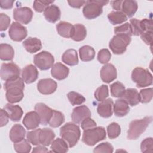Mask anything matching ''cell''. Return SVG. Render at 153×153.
Instances as JSON below:
<instances>
[{"label": "cell", "instance_id": "obj_1", "mask_svg": "<svg viewBox=\"0 0 153 153\" xmlns=\"http://www.w3.org/2000/svg\"><path fill=\"white\" fill-rule=\"evenodd\" d=\"M4 88L6 90L7 100L10 103L19 102L24 96V81L19 76L6 81Z\"/></svg>", "mask_w": 153, "mask_h": 153}, {"label": "cell", "instance_id": "obj_2", "mask_svg": "<svg viewBox=\"0 0 153 153\" xmlns=\"http://www.w3.org/2000/svg\"><path fill=\"white\" fill-rule=\"evenodd\" d=\"M60 135L68 143L69 147H74L78 142L81 136V131L78 125L73 123H67L60 130Z\"/></svg>", "mask_w": 153, "mask_h": 153}, {"label": "cell", "instance_id": "obj_3", "mask_svg": "<svg viewBox=\"0 0 153 153\" xmlns=\"http://www.w3.org/2000/svg\"><path fill=\"white\" fill-rule=\"evenodd\" d=\"M152 120V117L146 116L140 120H134L131 121L127 131V139H137L146 129Z\"/></svg>", "mask_w": 153, "mask_h": 153}, {"label": "cell", "instance_id": "obj_4", "mask_svg": "<svg viewBox=\"0 0 153 153\" xmlns=\"http://www.w3.org/2000/svg\"><path fill=\"white\" fill-rule=\"evenodd\" d=\"M106 133L103 127L99 126L84 130L82 141L88 146H93L106 138Z\"/></svg>", "mask_w": 153, "mask_h": 153}, {"label": "cell", "instance_id": "obj_5", "mask_svg": "<svg viewBox=\"0 0 153 153\" xmlns=\"http://www.w3.org/2000/svg\"><path fill=\"white\" fill-rule=\"evenodd\" d=\"M109 3V1L90 0L87 1L82 10L84 16L87 19H94L103 12V6Z\"/></svg>", "mask_w": 153, "mask_h": 153}, {"label": "cell", "instance_id": "obj_6", "mask_svg": "<svg viewBox=\"0 0 153 153\" xmlns=\"http://www.w3.org/2000/svg\"><path fill=\"white\" fill-rule=\"evenodd\" d=\"M131 79L138 87H145L152 84L153 78L147 69L140 67L134 68L131 73Z\"/></svg>", "mask_w": 153, "mask_h": 153}, {"label": "cell", "instance_id": "obj_7", "mask_svg": "<svg viewBox=\"0 0 153 153\" xmlns=\"http://www.w3.org/2000/svg\"><path fill=\"white\" fill-rule=\"evenodd\" d=\"M131 38L127 35L117 34L114 35L109 42V47L115 54H122L127 49V47L130 44Z\"/></svg>", "mask_w": 153, "mask_h": 153}, {"label": "cell", "instance_id": "obj_8", "mask_svg": "<svg viewBox=\"0 0 153 153\" xmlns=\"http://www.w3.org/2000/svg\"><path fill=\"white\" fill-rule=\"evenodd\" d=\"M54 59L53 56L46 51H41L34 56V64L41 70L45 71L53 66Z\"/></svg>", "mask_w": 153, "mask_h": 153}, {"label": "cell", "instance_id": "obj_9", "mask_svg": "<svg viewBox=\"0 0 153 153\" xmlns=\"http://www.w3.org/2000/svg\"><path fill=\"white\" fill-rule=\"evenodd\" d=\"M20 74V69L14 63H4L2 64L0 71V75L2 79L8 81L9 79L19 77Z\"/></svg>", "mask_w": 153, "mask_h": 153}, {"label": "cell", "instance_id": "obj_10", "mask_svg": "<svg viewBox=\"0 0 153 153\" xmlns=\"http://www.w3.org/2000/svg\"><path fill=\"white\" fill-rule=\"evenodd\" d=\"M8 34L10 38L14 41H22L27 35L26 27L18 22H13L11 25Z\"/></svg>", "mask_w": 153, "mask_h": 153}, {"label": "cell", "instance_id": "obj_11", "mask_svg": "<svg viewBox=\"0 0 153 153\" xmlns=\"http://www.w3.org/2000/svg\"><path fill=\"white\" fill-rule=\"evenodd\" d=\"M33 11L29 7H19L13 10V17L19 23L27 25L32 19Z\"/></svg>", "mask_w": 153, "mask_h": 153}, {"label": "cell", "instance_id": "obj_12", "mask_svg": "<svg viewBox=\"0 0 153 153\" xmlns=\"http://www.w3.org/2000/svg\"><path fill=\"white\" fill-rule=\"evenodd\" d=\"M35 111L39 115L40 123L42 125L45 126L48 124L51 117L53 109L43 103H38L35 106Z\"/></svg>", "mask_w": 153, "mask_h": 153}, {"label": "cell", "instance_id": "obj_13", "mask_svg": "<svg viewBox=\"0 0 153 153\" xmlns=\"http://www.w3.org/2000/svg\"><path fill=\"white\" fill-rule=\"evenodd\" d=\"M57 82L51 78H44L40 79L37 84L38 91L43 94H50L57 89Z\"/></svg>", "mask_w": 153, "mask_h": 153}, {"label": "cell", "instance_id": "obj_14", "mask_svg": "<svg viewBox=\"0 0 153 153\" xmlns=\"http://www.w3.org/2000/svg\"><path fill=\"white\" fill-rule=\"evenodd\" d=\"M91 115L89 108L85 105H81L75 108L71 114V119L76 124H80L85 118Z\"/></svg>", "mask_w": 153, "mask_h": 153}, {"label": "cell", "instance_id": "obj_15", "mask_svg": "<svg viewBox=\"0 0 153 153\" xmlns=\"http://www.w3.org/2000/svg\"><path fill=\"white\" fill-rule=\"evenodd\" d=\"M100 75L104 82L110 83L117 78V69L112 64L106 63L102 66L100 72Z\"/></svg>", "mask_w": 153, "mask_h": 153}, {"label": "cell", "instance_id": "obj_16", "mask_svg": "<svg viewBox=\"0 0 153 153\" xmlns=\"http://www.w3.org/2000/svg\"><path fill=\"white\" fill-rule=\"evenodd\" d=\"M113 106L114 102L112 99H105L98 104L97 108V113L103 118H109L113 114Z\"/></svg>", "mask_w": 153, "mask_h": 153}, {"label": "cell", "instance_id": "obj_17", "mask_svg": "<svg viewBox=\"0 0 153 153\" xmlns=\"http://www.w3.org/2000/svg\"><path fill=\"white\" fill-rule=\"evenodd\" d=\"M39 75L36 68L32 64L26 66L22 71V78L26 84H30L35 81Z\"/></svg>", "mask_w": 153, "mask_h": 153}, {"label": "cell", "instance_id": "obj_18", "mask_svg": "<svg viewBox=\"0 0 153 153\" xmlns=\"http://www.w3.org/2000/svg\"><path fill=\"white\" fill-rule=\"evenodd\" d=\"M40 123L39 115L35 111L26 113L23 120V124L28 130L35 129Z\"/></svg>", "mask_w": 153, "mask_h": 153}, {"label": "cell", "instance_id": "obj_19", "mask_svg": "<svg viewBox=\"0 0 153 153\" xmlns=\"http://www.w3.org/2000/svg\"><path fill=\"white\" fill-rule=\"evenodd\" d=\"M69 73V69L63 64L57 62L55 63L51 69V74L53 78L57 80H63L67 78Z\"/></svg>", "mask_w": 153, "mask_h": 153}, {"label": "cell", "instance_id": "obj_20", "mask_svg": "<svg viewBox=\"0 0 153 153\" xmlns=\"http://www.w3.org/2000/svg\"><path fill=\"white\" fill-rule=\"evenodd\" d=\"M125 100L128 105L133 106L140 102V96L135 88H127L125 90L123 95L120 97Z\"/></svg>", "mask_w": 153, "mask_h": 153}, {"label": "cell", "instance_id": "obj_21", "mask_svg": "<svg viewBox=\"0 0 153 153\" xmlns=\"http://www.w3.org/2000/svg\"><path fill=\"white\" fill-rule=\"evenodd\" d=\"M4 109L7 112L9 118L13 121H19L23 115V110L19 105H14L10 103L6 104Z\"/></svg>", "mask_w": 153, "mask_h": 153}, {"label": "cell", "instance_id": "obj_22", "mask_svg": "<svg viewBox=\"0 0 153 153\" xmlns=\"http://www.w3.org/2000/svg\"><path fill=\"white\" fill-rule=\"evenodd\" d=\"M44 16L48 22L54 23L60 19V10L55 5H49L44 11Z\"/></svg>", "mask_w": 153, "mask_h": 153}, {"label": "cell", "instance_id": "obj_23", "mask_svg": "<svg viewBox=\"0 0 153 153\" xmlns=\"http://www.w3.org/2000/svg\"><path fill=\"white\" fill-rule=\"evenodd\" d=\"M25 134L26 130L24 127L19 124H16L11 127L9 136L13 142L16 143L23 140L25 138Z\"/></svg>", "mask_w": 153, "mask_h": 153}, {"label": "cell", "instance_id": "obj_24", "mask_svg": "<svg viewBox=\"0 0 153 153\" xmlns=\"http://www.w3.org/2000/svg\"><path fill=\"white\" fill-rule=\"evenodd\" d=\"M23 45L30 53H36L42 48L41 41L37 38L29 37L23 41Z\"/></svg>", "mask_w": 153, "mask_h": 153}, {"label": "cell", "instance_id": "obj_25", "mask_svg": "<svg viewBox=\"0 0 153 153\" xmlns=\"http://www.w3.org/2000/svg\"><path fill=\"white\" fill-rule=\"evenodd\" d=\"M113 111L117 117H123L129 112L130 107L125 100L120 98L115 101L113 106Z\"/></svg>", "mask_w": 153, "mask_h": 153}, {"label": "cell", "instance_id": "obj_26", "mask_svg": "<svg viewBox=\"0 0 153 153\" xmlns=\"http://www.w3.org/2000/svg\"><path fill=\"white\" fill-rule=\"evenodd\" d=\"M137 2L132 0L123 1L121 10L128 17H131L134 16L137 10Z\"/></svg>", "mask_w": 153, "mask_h": 153}, {"label": "cell", "instance_id": "obj_27", "mask_svg": "<svg viewBox=\"0 0 153 153\" xmlns=\"http://www.w3.org/2000/svg\"><path fill=\"white\" fill-rule=\"evenodd\" d=\"M55 137L54 132L49 128H44L41 129L39 132L40 143L45 146H48L54 140Z\"/></svg>", "mask_w": 153, "mask_h": 153}, {"label": "cell", "instance_id": "obj_28", "mask_svg": "<svg viewBox=\"0 0 153 153\" xmlns=\"http://www.w3.org/2000/svg\"><path fill=\"white\" fill-rule=\"evenodd\" d=\"M87 36V29L82 24H75L73 25L71 38L75 41H81Z\"/></svg>", "mask_w": 153, "mask_h": 153}, {"label": "cell", "instance_id": "obj_29", "mask_svg": "<svg viewBox=\"0 0 153 153\" xmlns=\"http://www.w3.org/2000/svg\"><path fill=\"white\" fill-rule=\"evenodd\" d=\"M62 60L63 62L69 66H75L78 63L77 51L74 49H68L66 50L62 55Z\"/></svg>", "mask_w": 153, "mask_h": 153}, {"label": "cell", "instance_id": "obj_30", "mask_svg": "<svg viewBox=\"0 0 153 153\" xmlns=\"http://www.w3.org/2000/svg\"><path fill=\"white\" fill-rule=\"evenodd\" d=\"M56 29L61 36L69 38H71L73 29V25L69 22L62 21L56 25Z\"/></svg>", "mask_w": 153, "mask_h": 153}, {"label": "cell", "instance_id": "obj_31", "mask_svg": "<svg viewBox=\"0 0 153 153\" xmlns=\"http://www.w3.org/2000/svg\"><path fill=\"white\" fill-rule=\"evenodd\" d=\"M14 56V51L12 46L8 44H1L0 45V58L2 60H12Z\"/></svg>", "mask_w": 153, "mask_h": 153}, {"label": "cell", "instance_id": "obj_32", "mask_svg": "<svg viewBox=\"0 0 153 153\" xmlns=\"http://www.w3.org/2000/svg\"><path fill=\"white\" fill-rule=\"evenodd\" d=\"M80 59L83 62H90L94 58L95 51L90 45H84L79 49Z\"/></svg>", "mask_w": 153, "mask_h": 153}, {"label": "cell", "instance_id": "obj_33", "mask_svg": "<svg viewBox=\"0 0 153 153\" xmlns=\"http://www.w3.org/2000/svg\"><path fill=\"white\" fill-rule=\"evenodd\" d=\"M68 145L63 139L57 138L51 143L50 149L52 152L57 153H65L68 151Z\"/></svg>", "mask_w": 153, "mask_h": 153}, {"label": "cell", "instance_id": "obj_34", "mask_svg": "<svg viewBox=\"0 0 153 153\" xmlns=\"http://www.w3.org/2000/svg\"><path fill=\"white\" fill-rule=\"evenodd\" d=\"M108 18L112 25L123 23L127 21V17L121 11H113L108 14Z\"/></svg>", "mask_w": 153, "mask_h": 153}, {"label": "cell", "instance_id": "obj_35", "mask_svg": "<svg viewBox=\"0 0 153 153\" xmlns=\"http://www.w3.org/2000/svg\"><path fill=\"white\" fill-rule=\"evenodd\" d=\"M65 121V116L61 112L53 110L51 117L49 121L48 124L50 127L56 128L61 126Z\"/></svg>", "mask_w": 153, "mask_h": 153}, {"label": "cell", "instance_id": "obj_36", "mask_svg": "<svg viewBox=\"0 0 153 153\" xmlns=\"http://www.w3.org/2000/svg\"><path fill=\"white\" fill-rule=\"evenodd\" d=\"M29 143L30 142L27 140L25 139L18 142L14 143V150L18 153H28L30 151L32 148Z\"/></svg>", "mask_w": 153, "mask_h": 153}, {"label": "cell", "instance_id": "obj_37", "mask_svg": "<svg viewBox=\"0 0 153 153\" xmlns=\"http://www.w3.org/2000/svg\"><path fill=\"white\" fill-rule=\"evenodd\" d=\"M67 97L72 105H81L85 101V98L81 94L75 91H70L68 93Z\"/></svg>", "mask_w": 153, "mask_h": 153}, {"label": "cell", "instance_id": "obj_38", "mask_svg": "<svg viewBox=\"0 0 153 153\" xmlns=\"http://www.w3.org/2000/svg\"><path fill=\"white\" fill-rule=\"evenodd\" d=\"M111 94L113 97H120L125 91V87L121 82L117 81L110 85Z\"/></svg>", "mask_w": 153, "mask_h": 153}, {"label": "cell", "instance_id": "obj_39", "mask_svg": "<svg viewBox=\"0 0 153 153\" xmlns=\"http://www.w3.org/2000/svg\"><path fill=\"white\" fill-rule=\"evenodd\" d=\"M107 131L109 139H115L118 137L121 133V127L118 123L112 122L108 126Z\"/></svg>", "mask_w": 153, "mask_h": 153}, {"label": "cell", "instance_id": "obj_40", "mask_svg": "<svg viewBox=\"0 0 153 153\" xmlns=\"http://www.w3.org/2000/svg\"><path fill=\"white\" fill-rule=\"evenodd\" d=\"M108 96V87L106 85H102L101 86L98 87L94 92V97L99 102H102Z\"/></svg>", "mask_w": 153, "mask_h": 153}, {"label": "cell", "instance_id": "obj_41", "mask_svg": "<svg viewBox=\"0 0 153 153\" xmlns=\"http://www.w3.org/2000/svg\"><path fill=\"white\" fill-rule=\"evenodd\" d=\"M41 128L36 129L33 131H29L27 133L26 137L27 140L33 145H41L39 141V132Z\"/></svg>", "mask_w": 153, "mask_h": 153}, {"label": "cell", "instance_id": "obj_42", "mask_svg": "<svg viewBox=\"0 0 153 153\" xmlns=\"http://www.w3.org/2000/svg\"><path fill=\"white\" fill-rule=\"evenodd\" d=\"M140 102L142 103H147L149 102L152 98V88H148L143 89L140 91Z\"/></svg>", "mask_w": 153, "mask_h": 153}, {"label": "cell", "instance_id": "obj_43", "mask_svg": "<svg viewBox=\"0 0 153 153\" xmlns=\"http://www.w3.org/2000/svg\"><path fill=\"white\" fill-rule=\"evenodd\" d=\"M54 1H39L36 0L33 2V7L34 10L38 13L44 11L45 9L50 5L53 3Z\"/></svg>", "mask_w": 153, "mask_h": 153}, {"label": "cell", "instance_id": "obj_44", "mask_svg": "<svg viewBox=\"0 0 153 153\" xmlns=\"http://www.w3.org/2000/svg\"><path fill=\"white\" fill-rule=\"evenodd\" d=\"M130 27L131 34L134 36H139L142 33V29L140 25V20L137 19H130Z\"/></svg>", "mask_w": 153, "mask_h": 153}, {"label": "cell", "instance_id": "obj_45", "mask_svg": "<svg viewBox=\"0 0 153 153\" xmlns=\"http://www.w3.org/2000/svg\"><path fill=\"white\" fill-rule=\"evenodd\" d=\"M111 54L109 50L106 48H103L99 51L97 54V60L102 64L107 63L111 59Z\"/></svg>", "mask_w": 153, "mask_h": 153}, {"label": "cell", "instance_id": "obj_46", "mask_svg": "<svg viewBox=\"0 0 153 153\" xmlns=\"http://www.w3.org/2000/svg\"><path fill=\"white\" fill-rule=\"evenodd\" d=\"M114 33L115 35L117 34H123V35H127L129 36H131V30L130 25L129 23L127 22L124 24L117 26L114 28Z\"/></svg>", "mask_w": 153, "mask_h": 153}, {"label": "cell", "instance_id": "obj_47", "mask_svg": "<svg viewBox=\"0 0 153 153\" xmlns=\"http://www.w3.org/2000/svg\"><path fill=\"white\" fill-rule=\"evenodd\" d=\"M114 151L112 145L109 142H103L98 145L93 150V152H108L112 153Z\"/></svg>", "mask_w": 153, "mask_h": 153}, {"label": "cell", "instance_id": "obj_48", "mask_svg": "<svg viewBox=\"0 0 153 153\" xmlns=\"http://www.w3.org/2000/svg\"><path fill=\"white\" fill-rule=\"evenodd\" d=\"M140 149L142 152H152L153 151V140L152 137L144 139L140 145Z\"/></svg>", "mask_w": 153, "mask_h": 153}, {"label": "cell", "instance_id": "obj_49", "mask_svg": "<svg viewBox=\"0 0 153 153\" xmlns=\"http://www.w3.org/2000/svg\"><path fill=\"white\" fill-rule=\"evenodd\" d=\"M10 18L5 14H0V30L4 31L7 30L10 24Z\"/></svg>", "mask_w": 153, "mask_h": 153}, {"label": "cell", "instance_id": "obj_50", "mask_svg": "<svg viewBox=\"0 0 153 153\" xmlns=\"http://www.w3.org/2000/svg\"><path fill=\"white\" fill-rule=\"evenodd\" d=\"M140 25L142 29V32L146 31H152L153 23L151 19H143L140 20Z\"/></svg>", "mask_w": 153, "mask_h": 153}, {"label": "cell", "instance_id": "obj_51", "mask_svg": "<svg viewBox=\"0 0 153 153\" xmlns=\"http://www.w3.org/2000/svg\"><path fill=\"white\" fill-rule=\"evenodd\" d=\"M95 127H96V123L93 119L90 118V117L84 119L81 122V128L84 130L92 128Z\"/></svg>", "mask_w": 153, "mask_h": 153}, {"label": "cell", "instance_id": "obj_52", "mask_svg": "<svg viewBox=\"0 0 153 153\" xmlns=\"http://www.w3.org/2000/svg\"><path fill=\"white\" fill-rule=\"evenodd\" d=\"M141 39L147 44L152 46V31H146L142 32L140 35Z\"/></svg>", "mask_w": 153, "mask_h": 153}, {"label": "cell", "instance_id": "obj_53", "mask_svg": "<svg viewBox=\"0 0 153 153\" xmlns=\"http://www.w3.org/2000/svg\"><path fill=\"white\" fill-rule=\"evenodd\" d=\"M0 114V126L2 127L8 123L9 117L7 112L4 109H1Z\"/></svg>", "mask_w": 153, "mask_h": 153}, {"label": "cell", "instance_id": "obj_54", "mask_svg": "<svg viewBox=\"0 0 153 153\" xmlns=\"http://www.w3.org/2000/svg\"><path fill=\"white\" fill-rule=\"evenodd\" d=\"M68 2L71 7L75 8H79L83 5H85L86 1H68Z\"/></svg>", "mask_w": 153, "mask_h": 153}, {"label": "cell", "instance_id": "obj_55", "mask_svg": "<svg viewBox=\"0 0 153 153\" xmlns=\"http://www.w3.org/2000/svg\"><path fill=\"white\" fill-rule=\"evenodd\" d=\"M13 1H0V6L3 9H10L13 6Z\"/></svg>", "mask_w": 153, "mask_h": 153}, {"label": "cell", "instance_id": "obj_56", "mask_svg": "<svg viewBox=\"0 0 153 153\" xmlns=\"http://www.w3.org/2000/svg\"><path fill=\"white\" fill-rule=\"evenodd\" d=\"M123 1L120 0V1H111V4L113 9L117 10V11H120L121 10V7Z\"/></svg>", "mask_w": 153, "mask_h": 153}, {"label": "cell", "instance_id": "obj_57", "mask_svg": "<svg viewBox=\"0 0 153 153\" xmlns=\"http://www.w3.org/2000/svg\"><path fill=\"white\" fill-rule=\"evenodd\" d=\"M52 152L51 151H48L47 148L45 147V146H38L37 147H35L33 148V150H32V152Z\"/></svg>", "mask_w": 153, "mask_h": 153}]
</instances>
